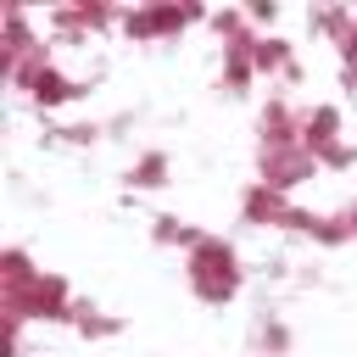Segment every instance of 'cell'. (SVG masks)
Here are the masks:
<instances>
[{
    "label": "cell",
    "mask_w": 357,
    "mask_h": 357,
    "mask_svg": "<svg viewBox=\"0 0 357 357\" xmlns=\"http://www.w3.org/2000/svg\"><path fill=\"white\" fill-rule=\"evenodd\" d=\"M184 284L201 307H234L240 290H245V262L234 251V240L223 234H201L190 251H184Z\"/></svg>",
    "instance_id": "obj_1"
},
{
    "label": "cell",
    "mask_w": 357,
    "mask_h": 357,
    "mask_svg": "<svg viewBox=\"0 0 357 357\" xmlns=\"http://www.w3.org/2000/svg\"><path fill=\"white\" fill-rule=\"evenodd\" d=\"M73 307L78 296L56 268H39V279L0 290V318H22V324H73Z\"/></svg>",
    "instance_id": "obj_2"
},
{
    "label": "cell",
    "mask_w": 357,
    "mask_h": 357,
    "mask_svg": "<svg viewBox=\"0 0 357 357\" xmlns=\"http://www.w3.org/2000/svg\"><path fill=\"white\" fill-rule=\"evenodd\" d=\"M206 22V6H184V0H145V6H123L117 11V33L134 45H162L178 39L184 28Z\"/></svg>",
    "instance_id": "obj_3"
},
{
    "label": "cell",
    "mask_w": 357,
    "mask_h": 357,
    "mask_svg": "<svg viewBox=\"0 0 357 357\" xmlns=\"http://www.w3.org/2000/svg\"><path fill=\"white\" fill-rule=\"evenodd\" d=\"M11 89H17V95L33 106V112H61V106L84 100V78H78V73H67L56 56L33 61L28 73H17V78H11Z\"/></svg>",
    "instance_id": "obj_4"
},
{
    "label": "cell",
    "mask_w": 357,
    "mask_h": 357,
    "mask_svg": "<svg viewBox=\"0 0 357 357\" xmlns=\"http://www.w3.org/2000/svg\"><path fill=\"white\" fill-rule=\"evenodd\" d=\"M301 112H307V100H296L290 89H273V95L257 106V151L301 145Z\"/></svg>",
    "instance_id": "obj_5"
},
{
    "label": "cell",
    "mask_w": 357,
    "mask_h": 357,
    "mask_svg": "<svg viewBox=\"0 0 357 357\" xmlns=\"http://www.w3.org/2000/svg\"><path fill=\"white\" fill-rule=\"evenodd\" d=\"M324 167H318V156L307 151V145H284V151H257V178L262 184H273V190H284V195H296L301 184H312Z\"/></svg>",
    "instance_id": "obj_6"
},
{
    "label": "cell",
    "mask_w": 357,
    "mask_h": 357,
    "mask_svg": "<svg viewBox=\"0 0 357 357\" xmlns=\"http://www.w3.org/2000/svg\"><path fill=\"white\" fill-rule=\"evenodd\" d=\"M234 212H240V223H251V229H284V223H290V212H296V195H284V190H273V184L251 178V184L240 190Z\"/></svg>",
    "instance_id": "obj_7"
},
{
    "label": "cell",
    "mask_w": 357,
    "mask_h": 357,
    "mask_svg": "<svg viewBox=\"0 0 357 357\" xmlns=\"http://www.w3.org/2000/svg\"><path fill=\"white\" fill-rule=\"evenodd\" d=\"M346 139V112L335 106V100H307V112H301V145L312 151V156H324V151H335Z\"/></svg>",
    "instance_id": "obj_8"
},
{
    "label": "cell",
    "mask_w": 357,
    "mask_h": 357,
    "mask_svg": "<svg viewBox=\"0 0 357 357\" xmlns=\"http://www.w3.org/2000/svg\"><path fill=\"white\" fill-rule=\"evenodd\" d=\"M262 78H257V61H251V39L245 45H223V61H218V89L223 95H251Z\"/></svg>",
    "instance_id": "obj_9"
},
{
    "label": "cell",
    "mask_w": 357,
    "mask_h": 357,
    "mask_svg": "<svg viewBox=\"0 0 357 357\" xmlns=\"http://www.w3.org/2000/svg\"><path fill=\"white\" fill-rule=\"evenodd\" d=\"M290 351V324L279 312H257L251 318V357H284Z\"/></svg>",
    "instance_id": "obj_10"
},
{
    "label": "cell",
    "mask_w": 357,
    "mask_h": 357,
    "mask_svg": "<svg viewBox=\"0 0 357 357\" xmlns=\"http://www.w3.org/2000/svg\"><path fill=\"white\" fill-rule=\"evenodd\" d=\"M173 178V156L167 151H139L128 162V190H162Z\"/></svg>",
    "instance_id": "obj_11"
},
{
    "label": "cell",
    "mask_w": 357,
    "mask_h": 357,
    "mask_svg": "<svg viewBox=\"0 0 357 357\" xmlns=\"http://www.w3.org/2000/svg\"><path fill=\"white\" fill-rule=\"evenodd\" d=\"M201 234H206V229H195V223H190V218H178V212H156V218H151V240H156V245H167V251H173V245H178V251H190Z\"/></svg>",
    "instance_id": "obj_12"
},
{
    "label": "cell",
    "mask_w": 357,
    "mask_h": 357,
    "mask_svg": "<svg viewBox=\"0 0 357 357\" xmlns=\"http://www.w3.org/2000/svg\"><path fill=\"white\" fill-rule=\"evenodd\" d=\"M78 340H112L117 329H123V318H112V312H100L95 301H78L73 307V324H67Z\"/></svg>",
    "instance_id": "obj_13"
},
{
    "label": "cell",
    "mask_w": 357,
    "mask_h": 357,
    "mask_svg": "<svg viewBox=\"0 0 357 357\" xmlns=\"http://www.w3.org/2000/svg\"><path fill=\"white\" fill-rule=\"evenodd\" d=\"M318 167H324V173H351V167H357V139L346 134L335 151H324V156H318Z\"/></svg>",
    "instance_id": "obj_14"
},
{
    "label": "cell",
    "mask_w": 357,
    "mask_h": 357,
    "mask_svg": "<svg viewBox=\"0 0 357 357\" xmlns=\"http://www.w3.org/2000/svg\"><path fill=\"white\" fill-rule=\"evenodd\" d=\"M56 139H67V145H95V139H100V123H56Z\"/></svg>",
    "instance_id": "obj_15"
},
{
    "label": "cell",
    "mask_w": 357,
    "mask_h": 357,
    "mask_svg": "<svg viewBox=\"0 0 357 357\" xmlns=\"http://www.w3.org/2000/svg\"><path fill=\"white\" fill-rule=\"evenodd\" d=\"M245 17H251V28H257V33H273L279 6H273V0H251V6H245Z\"/></svg>",
    "instance_id": "obj_16"
}]
</instances>
